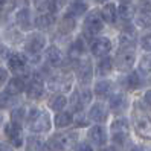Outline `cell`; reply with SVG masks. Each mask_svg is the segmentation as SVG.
I'll return each mask as SVG.
<instances>
[{"mask_svg": "<svg viewBox=\"0 0 151 151\" xmlns=\"http://www.w3.org/2000/svg\"><path fill=\"white\" fill-rule=\"evenodd\" d=\"M28 122V128L32 133H46L50 130V118L46 111L38 110V109H32L26 118Z\"/></svg>", "mask_w": 151, "mask_h": 151, "instance_id": "6da1fadb", "label": "cell"}, {"mask_svg": "<svg viewBox=\"0 0 151 151\" xmlns=\"http://www.w3.org/2000/svg\"><path fill=\"white\" fill-rule=\"evenodd\" d=\"M78 142V134L75 131L72 133H60V134H55L47 144H44V147L52 148V151H66L70 150L76 145Z\"/></svg>", "mask_w": 151, "mask_h": 151, "instance_id": "7a4b0ae2", "label": "cell"}, {"mask_svg": "<svg viewBox=\"0 0 151 151\" xmlns=\"http://www.w3.org/2000/svg\"><path fill=\"white\" fill-rule=\"evenodd\" d=\"M133 124H134V130L136 133L144 137L151 140V119L144 113H134L133 116Z\"/></svg>", "mask_w": 151, "mask_h": 151, "instance_id": "3957f363", "label": "cell"}, {"mask_svg": "<svg viewBox=\"0 0 151 151\" xmlns=\"http://www.w3.org/2000/svg\"><path fill=\"white\" fill-rule=\"evenodd\" d=\"M84 29L90 35L101 32L104 29V19L101 17V12H96V11L88 12L86 15V20H84Z\"/></svg>", "mask_w": 151, "mask_h": 151, "instance_id": "277c9868", "label": "cell"}, {"mask_svg": "<svg viewBox=\"0 0 151 151\" xmlns=\"http://www.w3.org/2000/svg\"><path fill=\"white\" fill-rule=\"evenodd\" d=\"M116 67L119 70H122V72H127V70H130L133 67V64H134V61H136V55H134V52H133L131 49L128 47H124L122 50L118 52V55H116Z\"/></svg>", "mask_w": 151, "mask_h": 151, "instance_id": "5b68a950", "label": "cell"}, {"mask_svg": "<svg viewBox=\"0 0 151 151\" xmlns=\"http://www.w3.org/2000/svg\"><path fill=\"white\" fill-rule=\"evenodd\" d=\"M110 131H111V134H113V137H114L116 142H121V144H122L124 140H127L128 131H130V125H128L127 119H124V118L116 119L111 124Z\"/></svg>", "mask_w": 151, "mask_h": 151, "instance_id": "8992f818", "label": "cell"}, {"mask_svg": "<svg viewBox=\"0 0 151 151\" xmlns=\"http://www.w3.org/2000/svg\"><path fill=\"white\" fill-rule=\"evenodd\" d=\"M47 87L54 92H69L72 87V78L67 75H57L49 78Z\"/></svg>", "mask_w": 151, "mask_h": 151, "instance_id": "52a82bcc", "label": "cell"}, {"mask_svg": "<svg viewBox=\"0 0 151 151\" xmlns=\"http://www.w3.org/2000/svg\"><path fill=\"white\" fill-rule=\"evenodd\" d=\"M44 92V83H43V78L38 73H34V76L31 78V81L26 86V93L31 99H38L41 98Z\"/></svg>", "mask_w": 151, "mask_h": 151, "instance_id": "ba28073f", "label": "cell"}, {"mask_svg": "<svg viewBox=\"0 0 151 151\" xmlns=\"http://www.w3.org/2000/svg\"><path fill=\"white\" fill-rule=\"evenodd\" d=\"M44 46H46V38L41 34H31L24 41V49L29 54H38L40 50L44 49Z\"/></svg>", "mask_w": 151, "mask_h": 151, "instance_id": "9c48e42d", "label": "cell"}, {"mask_svg": "<svg viewBox=\"0 0 151 151\" xmlns=\"http://www.w3.org/2000/svg\"><path fill=\"white\" fill-rule=\"evenodd\" d=\"M87 118L90 119L92 122H96V124H101V122H105L109 118V111H107V107L101 102H95L90 110L87 111Z\"/></svg>", "mask_w": 151, "mask_h": 151, "instance_id": "30bf717a", "label": "cell"}, {"mask_svg": "<svg viewBox=\"0 0 151 151\" xmlns=\"http://www.w3.org/2000/svg\"><path fill=\"white\" fill-rule=\"evenodd\" d=\"M90 50H92V54L95 57H105V55H109V52L111 50V41H110V38H107V37L96 38L92 43Z\"/></svg>", "mask_w": 151, "mask_h": 151, "instance_id": "8fae6325", "label": "cell"}, {"mask_svg": "<svg viewBox=\"0 0 151 151\" xmlns=\"http://www.w3.org/2000/svg\"><path fill=\"white\" fill-rule=\"evenodd\" d=\"M76 75H78V81L81 83L83 86H87L90 84L92 78H93V66L88 60L83 61L81 64L78 66L76 69Z\"/></svg>", "mask_w": 151, "mask_h": 151, "instance_id": "7c38bea8", "label": "cell"}, {"mask_svg": "<svg viewBox=\"0 0 151 151\" xmlns=\"http://www.w3.org/2000/svg\"><path fill=\"white\" fill-rule=\"evenodd\" d=\"M8 67L14 75H22L26 69V60L24 57L19 55V54H11L8 55Z\"/></svg>", "mask_w": 151, "mask_h": 151, "instance_id": "4fadbf2b", "label": "cell"}, {"mask_svg": "<svg viewBox=\"0 0 151 151\" xmlns=\"http://www.w3.org/2000/svg\"><path fill=\"white\" fill-rule=\"evenodd\" d=\"M90 99H92L90 92H88L86 87H83V88H79V90H76V92L73 93V96H72V99H70V102H72V105H73L76 110H81L86 104L90 102Z\"/></svg>", "mask_w": 151, "mask_h": 151, "instance_id": "5bb4252c", "label": "cell"}, {"mask_svg": "<svg viewBox=\"0 0 151 151\" xmlns=\"http://www.w3.org/2000/svg\"><path fill=\"white\" fill-rule=\"evenodd\" d=\"M87 136L95 145H99V147L107 142V131H105L101 125H95L92 128H88Z\"/></svg>", "mask_w": 151, "mask_h": 151, "instance_id": "9a60e30c", "label": "cell"}, {"mask_svg": "<svg viewBox=\"0 0 151 151\" xmlns=\"http://www.w3.org/2000/svg\"><path fill=\"white\" fill-rule=\"evenodd\" d=\"M15 23L19 24V28L23 31H28L31 28V12L28 8H20L15 14Z\"/></svg>", "mask_w": 151, "mask_h": 151, "instance_id": "2e32d148", "label": "cell"}, {"mask_svg": "<svg viewBox=\"0 0 151 151\" xmlns=\"http://www.w3.org/2000/svg\"><path fill=\"white\" fill-rule=\"evenodd\" d=\"M109 105H110V110L114 111V113H121L127 109V98L124 96L122 93H116L110 98L109 101Z\"/></svg>", "mask_w": 151, "mask_h": 151, "instance_id": "e0dca14e", "label": "cell"}, {"mask_svg": "<svg viewBox=\"0 0 151 151\" xmlns=\"http://www.w3.org/2000/svg\"><path fill=\"white\" fill-rule=\"evenodd\" d=\"M101 17L104 19V22L107 23H114L118 19V8L113 3H105L101 9Z\"/></svg>", "mask_w": 151, "mask_h": 151, "instance_id": "ac0fdd59", "label": "cell"}, {"mask_svg": "<svg viewBox=\"0 0 151 151\" xmlns=\"http://www.w3.org/2000/svg\"><path fill=\"white\" fill-rule=\"evenodd\" d=\"M55 23V15L50 12H41L40 15L35 17V26L40 29H47Z\"/></svg>", "mask_w": 151, "mask_h": 151, "instance_id": "d6986e66", "label": "cell"}, {"mask_svg": "<svg viewBox=\"0 0 151 151\" xmlns=\"http://www.w3.org/2000/svg\"><path fill=\"white\" fill-rule=\"evenodd\" d=\"M134 43H136V31L133 28H127L121 34L119 44L122 47H131V46H134Z\"/></svg>", "mask_w": 151, "mask_h": 151, "instance_id": "ffe728a7", "label": "cell"}, {"mask_svg": "<svg viewBox=\"0 0 151 151\" xmlns=\"http://www.w3.org/2000/svg\"><path fill=\"white\" fill-rule=\"evenodd\" d=\"M20 130H22V128L15 127L12 122H11V124H8V125H6V130H5V133H6L8 139H9V140L12 142V144H14L15 147H20V145H22V136H20Z\"/></svg>", "mask_w": 151, "mask_h": 151, "instance_id": "44dd1931", "label": "cell"}, {"mask_svg": "<svg viewBox=\"0 0 151 151\" xmlns=\"http://www.w3.org/2000/svg\"><path fill=\"white\" fill-rule=\"evenodd\" d=\"M46 61L50 66H60L63 63V57H61V52L58 47L50 46L46 49Z\"/></svg>", "mask_w": 151, "mask_h": 151, "instance_id": "7402d4cb", "label": "cell"}, {"mask_svg": "<svg viewBox=\"0 0 151 151\" xmlns=\"http://www.w3.org/2000/svg\"><path fill=\"white\" fill-rule=\"evenodd\" d=\"M111 69H113V60L109 58L107 55L101 57L99 63L96 64V73L99 76H105V75H109L111 72Z\"/></svg>", "mask_w": 151, "mask_h": 151, "instance_id": "603a6c76", "label": "cell"}, {"mask_svg": "<svg viewBox=\"0 0 151 151\" xmlns=\"http://www.w3.org/2000/svg\"><path fill=\"white\" fill-rule=\"evenodd\" d=\"M66 5V0H46L40 8L44 12H50V14H57L63 9V6Z\"/></svg>", "mask_w": 151, "mask_h": 151, "instance_id": "cb8c5ba5", "label": "cell"}, {"mask_svg": "<svg viewBox=\"0 0 151 151\" xmlns=\"http://www.w3.org/2000/svg\"><path fill=\"white\" fill-rule=\"evenodd\" d=\"M23 90H26V84L22 78H12L9 79V83L6 86V92L11 95H19Z\"/></svg>", "mask_w": 151, "mask_h": 151, "instance_id": "d4e9b609", "label": "cell"}, {"mask_svg": "<svg viewBox=\"0 0 151 151\" xmlns=\"http://www.w3.org/2000/svg\"><path fill=\"white\" fill-rule=\"evenodd\" d=\"M73 122V114L69 111H60L55 116V127L57 128H66Z\"/></svg>", "mask_w": 151, "mask_h": 151, "instance_id": "484cf974", "label": "cell"}, {"mask_svg": "<svg viewBox=\"0 0 151 151\" xmlns=\"http://www.w3.org/2000/svg\"><path fill=\"white\" fill-rule=\"evenodd\" d=\"M67 104V98L63 95V93H58L55 96H52V99L49 101V107L55 111H61Z\"/></svg>", "mask_w": 151, "mask_h": 151, "instance_id": "4316f807", "label": "cell"}, {"mask_svg": "<svg viewBox=\"0 0 151 151\" xmlns=\"http://www.w3.org/2000/svg\"><path fill=\"white\" fill-rule=\"evenodd\" d=\"M118 15L121 17L122 20H131L134 17V8H133L130 3H121L119 5V9H118Z\"/></svg>", "mask_w": 151, "mask_h": 151, "instance_id": "83f0119b", "label": "cell"}, {"mask_svg": "<svg viewBox=\"0 0 151 151\" xmlns=\"http://www.w3.org/2000/svg\"><path fill=\"white\" fill-rule=\"evenodd\" d=\"M83 54H84V43H83L81 37H78V38L72 43V46H70L69 55L72 57V58H79Z\"/></svg>", "mask_w": 151, "mask_h": 151, "instance_id": "f1b7e54d", "label": "cell"}, {"mask_svg": "<svg viewBox=\"0 0 151 151\" xmlns=\"http://www.w3.org/2000/svg\"><path fill=\"white\" fill-rule=\"evenodd\" d=\"M86 11H87V5L83 3L81 0H76V2H73L72 5L69 6L67 14L72 15V17H79V15H83Z\"/></svg>", "mask_w": 151, "mask_h": 151, "instance_id": "f546056e", "label": "cell"}, {"mask_svg": "<svg viewBox=\"0 0 151 151\" xmlns=\"http://www.w3.org/2000/svg\"><path fill=\"white\" fill-rule=\"evenodd\" d=\"M111 92V83L110 81H99L95 84V95L99 98H105Z\"/></svg>", "mask_w": 151, "mask_h": 151, "instance_id": "4dcf8cb0", "label": "cell"}, {"mask_svg": "<svg viewBox=\"0 0 151 151\" xmlns=\"http://www.w3.org/2000/svg\"><path fill=\"white\" fill-rule=\"evenodd\" d=\"M24 118H26V110H24L23 107L15 109V110H12V113H11V122L14 124L15 127H19V128H22V124H23Z\"/></svg>", "mask_w": 151, "mask_h": 151, "instance_id": "1f68e13d", "label": "cell"}, {"mask_svg": "<svg viewBox=\"0 0 151 151\" xmlns=\"http://www.w3.org/2000/svg\"><path fill=\"white\" fill-rule=\"evenodd\" d=\"M73 29H75V17L66 14V15L63 17V20L60 22V31L70 32V31H73Z\"/></svg>", "mask_w": 151, "mask_h": 151, "instance_id": "d6a6232c", "label": "cell"}, {"mask_svg": "<svg viewBox=\"0 0 151 151\" xmlns=\"http://www.w3.org/2000/svg\"><path fill=\"white\" fill-rule=\"evenodd\" d=\"M136 23L140 28H151V11H140L136 17Z\"/></svg>", "mask_w": 151, "mask_h": 151, "instance_id": "836d02e7", "label": "cell"}, {"mask_svg": "<svg viewBox=\"0 0 151 151\" xmlns=\"http://www.w3.org/2000/svg\"><path fill=\"white\" fill-rule=\"evenodd\" d=\"M125 83H127V87L130 88V90H136V88H139V87H140V84H142L140 75H139V73H136V72H131V73L127 76Z\"/></svg>", "mask_w": 151, "mask_h": 151, "instance_id": "e575fe53", "label": "cell"}, {"mask_svg": "<svg viewBox=\"0 0 151 151\" xmlns=\"http://www.w3.org/2000/svg\"><path fill=\"white\" fill-rule=\"evenodd\" d=\"M28 150L29 151H44V142L38 137L31 136L28 140Z\"/></svg>", "mask_w": 151, "mask_h": 151, "instance_id": "d590c367", "label": "cell"}, {"mask_svg": "<svg viewBox=\"0 0 151 151\" xmlns=\"http://www.w3.org/2000/svg\"><path fill=\"white\" fill-rule=\"evenodd\" d=\"M139 70H140L142 73H151V54L144 55V57L140 58Z\"/></svg>", "mask_w": 151, "mask_h": 151, "instance_id": "8d00e7d4", "label": "cell"}, {"mask_svg": "<svg viewBox=\"0 0 151 151\" xmlns=\"http://www.w3.org/2000/svg\"><path fill=\"white\" fill-rule=\"evenodd\" d=\"M12 96H14V95L8 93V92H5V93L0 95V107H2V109H8V107H9V105L14 102Z\"/></svg>", "mask_w": 151, "mask_h": 151, "instance_id": "74e56055", "label": "cell"}, {"mask_svg": "<svg viewBox=\"0 0 151 151\" xmlns=\"http://www.w3.org/2000/svg\"><path fill=\"white\" fill-rule=\"evenodd\" d=\"M75 151H93V148L87 142H79V144L75 145Z\"/></svg>", "mask_w": 151, "mask_h": 151, "instance_id": "f35d334b", "label": "cell"}, {"mask_svg": "<svg viewBox=\"0 0 151 151\" xmlns=\"http://www.w3.org/2000/svg\"><path fill=\"white\" fill-rule=\"evenodd\" d=\"M140 43H142V47H144L145 50H151V34L150 35H145Z\"/></svg>", "mask_w": 151, "mask_h": 151, "instance_id": "ab89813d", "label": "cell"}, {"mask_svg": "<svg viewBox=\"0 0 151 151\" xmlns=\"http://www.w3.org/2000/svg\"><path fill=\"white\" fill-rule=\"evenodd\" d=\"M139 9L140 11H151V3L148 0H140L139 2Z\"/></svg>", "mask_w": 151, "mask_h": 151, "instance_id": "60d3db41", "label": "cell"}, {"mask_svg": "<svg viewBox=\"0 0 151 151\" xmlns=\"http://www.w3.org/2000/svg\"><path fill=\"white\" fill-rule=\"evenodd\" d=\"M6 79H8V72L3 67H0V87L6 83Z\"/></svg>", "mask_w": 151, "mask_h": 151, "instance_id": "b9f144b4", "label": "cell"}, {"mask_svg": "<svg viewBox=\"0 0 151 151\" xmlns=\"http://www.w3.org/2000/svg\"><path fill=\"white\" fill-rule=\"evenodd\" d=\"M73 121L76 122V125H78V127H86V125H87V121L81 116V113H79L78 116H76V119L73 118Z\"/></svg>", "mask_w": 151, "mask_h": 151, "instance_id": "7bdbcfd3", "label": "cell"}, {"mask_svg": "<svg viewBox=\"0 0 151 151\" xmlns=\"http://www.w3.org/2000/svg\"><path fill=\"white\" fill-rule=\"evenodd\" d=\"M8 55H9V54H8V49L0 44V60H2V58H8Z\"/></svg>", "mask_w": 151, "mask_h": 151, "instance_id": "ee69618b", "label": "cell"}, {"mask_svg": "<svg viewBox=\"0 0 151 151\" xmlns=\"http://www.w3.org/2000/svg\"><path fill=\"white\" fill-rule=\"evenodd\" d=\"M144 101H145V104L148 105V107H151V90H148V92L145 93V96H144Z\"/></svg>", "mask_w": 151, "mask_h": 151, "instance_id": "f6af8a7d", "label": "cell"}, {"mask_svg": "<svg viewBox=\"0 0 151 151\" xmlns=\"http://www.w3.org/2000/svg\"><path fill=\"white\" fill-rule=\"evenodd\" d=\"M15 6H19V9L20 8H26L28 6V0H15Z\"/></svg>", "mask_w": 151, "mask_h": 151, "instance_id": "bcb514c9", "label": "cell"}, {"mask_svg": "<svg viewBox=\"0 0 151 151\" xmlns=\"http://www.w3.org/2000/svg\"><path fill=\"white\" fill-rule=\"evenodd\" d=\"M0 151H14L9 145H5V144H0Z\"/></svg>", "mask_w": 151, "mask_h": 151, "instance_id": "7dc6e473", "label": "cell"}, {"mask_svg": "<svg viewBox=\"0 0 151 151\" xmlns=\"http://www.w3.org/2000/svg\"><path fill=\"white\" fill-rule=\"evenodd\" d=\"M131 151H145V150L142 148V147H134V148H133Z\"/></svg>", "mask_w": 151, "mask_h": 151, "instance_id": "c3c4849f", "label": "cell"}, {"mask_svg": "<svg viewBox=\"0 0 151 151\" xmlns=\"http://www.w3.org/2000/svg\"><path fill=\"white\" fill-rule=\"evenodd\" d=\"M95 3H105V2H109V0H93Z\"/></svg>", "mask_w": 151, "mask_h": 151, "instance_id": "681fc988", "label": "cell"}, {"mask_svg": "<svg viewBox=\"0 0 151 151\" xmlns=\"http://www.w3.org/2000/svg\"><path fill=\"white\" fill-rule=\"evenodd\" d=\"M118 2H121V3H130L131 0H118Z\"/></svg>", "mask_w": 151, "mask_h": 151, "instance_id": "f907efd6", "label": "cell"}, {"mask_svg": "<svg viewBox=\"0 0 151 151\" xmlns=\"http://www.w3.org/2000/svg\"><path fill=\"white\" fill-rule=\"evenodd\" d=\"M3 121V116H2V113H0V122H2Z\"/></svg>", "mask_w": 151, "mask_h": 151, "instance_id": "816d5d0a", "label": "cell"}, {"mask_svg": "<svg viewBox=\"0 0 151 151\" xmlns=\"http://www.w3.org/2000/svg\"><path fill=\"white\" fill-rule=\"evenodd\" d=\"M150 83H151V79H150Z\"/></svg>", "mask_w": 151, "mask_h": 151, "instance_id": "f5cc1de1", "label": "cell"}]
</instances>
